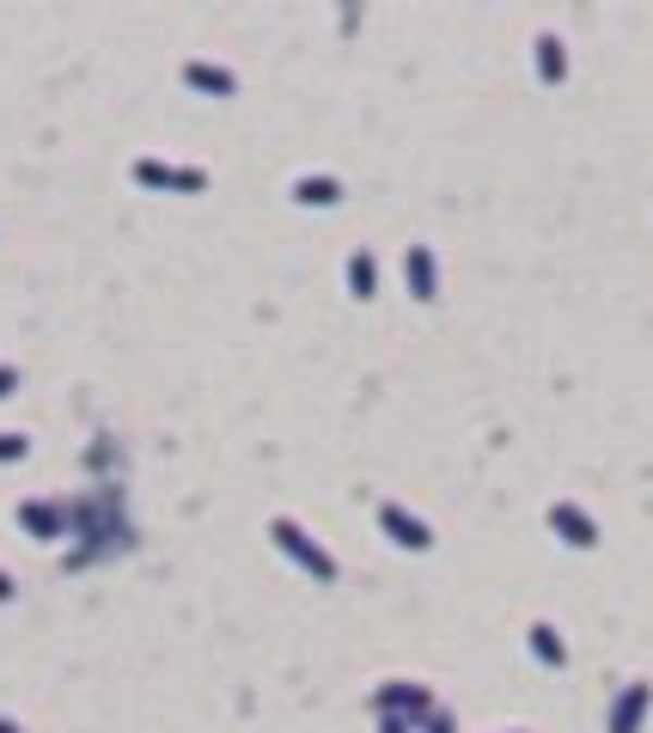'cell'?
<instances>
[{
  "label": "cell",
  "instance_id": "obj_18",
  "mask_svg": "<svg viewBox=\"0 0 653 733\" xmlns=\"http://www.w3.org/2000/svg\"><path fill=\"white\" fill-rule=\"evenodd\" d=\"M0 606H13V575L0 569Z\"/></svg>",
  "mask_w": 653,
  "mask_h": 733
},
{
  "label": "cell",
  "instance_id": "obj_15",
  "mask_svg": "<svg viewBox=\"0 0 653 733\" xmlns=\"http://www.w3.org/2000/svg\"><path fill=\"white\" fill-rule=\"evenodd\" d=\"M416 733H458V728H452V716H446V709H434V716L421 721V728H416Z\"/></svg>",
  "mask_w": 653,
  "mask_h": 733
},
{
  "label": "cell",
  "instance_id": "obj_1",
  "mask_svg": "<svg viewBox=\"0 0 653 733\" xmlns=\"http://www.w3.org/2000/svg\"><path fill=\"white\" fill-rule=\"evenodd\" d=\"M269 538H275V550L287 562H294L299 575H311V581H336V557H330L318 538H311L299 520H269Z\"/></svg>",
  "mask_w": 653,
  "mask_h": 733
},
{
  "label": "cell",
  "instance_id": "obj_12",
  "mask_svg": "<svg viewBox=\"0 0 653 733\" xmlns=\"http://www.w3.org/2000/svg\"><path fill=\"white\" fill-rule=\"evenodd\" d=\"M348 294H355V300L379 294V257H373V251H355V257H348Z\"/></svg>",
  "mask_w": 653,
  "mask_h": 733
},
{
  "label": "cell",
  "instance_id": "obj_19",
  "mask_svg": "<svg viewBox=\"0 0 653 733\" xmlns=\"http://www.w3.org/2000/svg\"><path fill=\"white\" fill-rule=\"evenodd\" d=\"M0 733H25V728H19V721H7V716H0Z\"/></svg>",
  "mask_w": 653,
  "mask_h": 733
},
{
  "label": "cell",
  "instance_id": "obj_5",
  "mask_svg": "<svg viewBox=\"0 0 653 733\" xmlns=\"http://www.w3.org/2000/svg\"><path fill=\"white\" fill-rule=\"evenodd\" d=\"M550 532H556L562 545H575V550H592L599 545V526H592L587 508H575V501H556L550 508Z\"/></svg>",
  "mask_w": 653,
  "mask_h": 733
},
{
  "label": "cell",
  "instance_id": "obj_10",
  "mask_svg": "<svg viewBox=\"0 0 653 733\" xmlns=\"http://www.w3.org/2000/svg\"><path fill=\"white\" fill-rule=\"evenodd\" d=\"M531 49H538V80H544V86H562V80H568V49H562V37L544 32Z\"/></svg>",
  "mask_w": 653,
  "mask_h": 733
},
{
  "label": "cell",
  "instance_id": "obj_8",
  "mask_svg": "<svg viewBox=\"0 0 653 733\" xmlns=\"http://www.w3.org/2000/svg\"><path fill=\"white\" fill-rule=\"evenodd\" d=\"M184 86L189 93H202V98H233L238 74L233 68H220V62H184Z\"/></svg>",
  "mask_w": 653,
  "mask_h": 733
},
{
  "label": "cell",
  "instance_id": "obj_11",
  "mask_svg": "<svg viewBox=\"0 0 653 733\" xmlns=\"http://www.w3.org/2000/svg\"><path fill=\"white\" fill-rule=\"evenodd\" d=\"M526 642H531V655L544 660V667H568V642H562L556 624H531Z\"/></svg>",
  "mask_w": 653,
  "mask_h": 733
},
{
  "label": "cell",
  "instance_id": "obj_14",
  "mask_svg": "<svg viewBox=\"0 0 653 733\" xmlns=\"http://www.w3.org/2000/svg\"><path fill=\"white\" fill-rule=\"evenodd\" d=\"M25 453H32L25 435H0V465H13V459H25Z\"/></svg>",
  "mask_w": 653,
  "mask_h": 733
},
{
  "label": "cell",
  "instance_id": "obj_7",
  "mask_svg": "<svg viewBox=\"0 0 653 733\" xmlns=\"http://www.w3.org/2000/svg\"><path fill=\"white\" fill-rule=\"evenodd\" d=\"M404 281H409V294L428 306V300H440V269H434V251L428 245H409L404 251Z\"/></svg>",
  "mask_w": 653,
  "mask_h": 733
},
{
  "label": "cell",
  "instance_id": "obj_6",
  "mask_svg": "<svg viewBox=\"0 0 653 733\" xmlns=\"http://www.w3.org/2000/svg\"><path fill=\"white\" fill-rule=\"evenodd\" d=\"M648 709H653V685H623L617 691V703H611V733H641V721H648Z\"/></svg>",
  "mask_w": 653,
  "mask_h": 733
},
{
  "label": "cell",
  "instance_id": "obj_4",
  "mask_svg": "<svg viewBox=\"0 0 653 733\" xmlns=\"http://www.w3.org/2000/svg\"><path fill=\"white\" fill-rule=\"evenodd\" d=\"M379 526H385V538L397 550H434V532H428V520H416L409 514V508H397V501H385V508H379Z\"/></svg>",
  "mask_w": 653,
  "mask_h": 733
},
{
  "label": "cell",
  "instance_id": "obj_2",
  "mask_svg": "<svg viewBox=\"0 0 653 733\" xmlns=\"http://www.w3.org/2000/svg\"><path fill=\"white\" fill-rule=\"evenodd\" d=\"M128 178H135L140 190H159V196H202L208 190L202 166H165V159H135Z\"/></svg>",
  "mask_w": 653,
  "mask_h": 733
},
{
  "label": "cell",
  "instance_id": "obj_16",
  "mask_svg": "<svg viewBox=\"0 0 653 733\" xmlns=\"http://www.w3.org/2000/svg\"><path fill=\"white\" fill-rule=\"evenodd\" d=\"M13 391H19V367L13 361H0V398H13Z\"/></svg>",
  "mask_w": 653,
  "mask_h": 733
},
{
  "label": "cell",
  "instance_id": "obj_9",
  "mask_svg": "<svg viewBox=\"0 0 653 733\" xmlns=\"http://www.w3.org/2000/svg\"><path fill=\"white\" fill-rule=\"evenodd\" d=\"M19 526L32 532L37 545H56V538H62V514H56L49 501H19Z\"/></svg>",
  "mask_w": 653,
  "mask_h": 733
},
{
  "label": "cell",
  "instance_id": "obj_3",
  "mask_svg": "<svg viewBox=\"0 0 653 733\" xmlns=\"http://www.w3.org/2000/svg\"><path fill=\"white\" fill-rule=\"evenodd\" d=\"M373 709H379V716L409 721V728H421V721L434 716V697H428V685H409V679H397V685H379V691H373Z\"/></svg>",
  "mask_w": 653,
  "mask_h": 733
},
{
  "label": "cell",
  "instance_id": "obj_17",
  "mask_svg": "<svg viewBox=\"0 0 653 733\" xmlns=\"http://www.w3.org/2000/svg\"><path fill=\"white\" fill-rule=\"evenodd\" d=\"M379 733H416L409 721H397V716H379Z\"/></svg>",
  "mask_w": 653,
  "mask_h": 733
},
{
  "label": "cell",
  "instance_id": "obj_13",
  "mask_svg": "<svg viewBox=\"0 0 653 733\" xmlns=\"http://www.w3.org/2000/svg\"><path fill=\"white\" fill-rule=\"evenodd\" d=\"M294 203L299 208H330V203H343V184H336V178H299Z\"/></svg>",
  "mask_w": 653,
  "mask_h": 733
}]
</instances>
